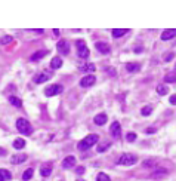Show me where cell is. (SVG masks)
<instances>
[{
    "mask_svg": "<svg viewBox=\"0 0 176 181\" xmlns=\"http://www.w3.org/2000/svg\"><path fill=\"white\" fill-rule=\"evenodd\" d=\"M17 129H18V132H21L22 135H31L33 131H34L28 120L24 119V117H19V119L17 120Z\"/></svg>",
    "mask_w": 176,
    "mask_h": 181,
    "instance_id": "1",
    "label": "cell"
},
{
    "mask_svg": "<svg viewBox=\"0 0 176 181\" xmlns=\"http://www.w3.org/2000/svg\"><path fill=\"white\" fill-rule=\"evenodd\" d=\"M98 140H99V137L96 135V134H90V135L85 137L81 141L77 144V147L80 148V150H87L89 147H92L93 144H96Z\"/></svg>",
    "mask_w": 176,
    "mask_h": 181,
    "instance_id": "2",
    "label": "cell"
},
{
    "mask_svg": "<svg viewBox=\"0 0 176 181\" xmlns=\"http://www.w3.org/2000/svg\"><path fill=\"white\" fill-rule=\"evenodd\" d=\"M136 162H138V158L135 154H132V153H125V154H121V156L117 159V163L125 165V166H132V165H135Z\"/></svg>",
    "mask_w": 176,
    "mask_h": 181,
    "instance_id": "3",
    "label": "cell"
},
{
    "mask_svg": "<svg viewBox=\"0 0 176 181\" xmlns=\"http://www.w3.org/2000/svg\"><path fill=\"white\" fill-rule=\"evenodd\" d=\"M76 46H77V55H79L80 58H83V59H86V58H89V48L86 46V42L83 39H79L77 42H76Z\"/></svg>",
    "mask_w": 176,
    "mask_h": 181,
    "instance_id": "4",
    "label": "cell"
},
{
    "mask_svg": "<svg viewBox=\"0 0 176 181\" xmlns=\"http://www.w3.org/2000/svg\"><path fill=\"white\" fill-rule=\"evenodd\" d=\"M61 92H62V85L56 83V85L47 86L45 89V95L46 96H55V95H59Z\"/></svg>",
    "mask_w": 176,
    "mask_h": 181,
    "instance_id": "5",
    "label": "cell"
},
{
    "mask_svg": "<svg viewBox=\"0 0 176 181\" xmlns=\"http://www.w3.org/2000/svg\"><path fill=\"white\" fill-rule=\"evenodd\" d=\"M95 82H96V77L93 74H87V76H85L83 79L80 80V86L81 88H89V86L95 85Z\"/></svg>",
    "mask_w": 176,
    "mask_h": 181,
    "instance_id": "6",
    "label": "cell"
},
{
    "mask_svg": "<svg viewBox=\"0 0 176 181\" xmlns=\"http://www.w3.org/2000/svg\"><path fill=\"white\" fill-rule=\"evenodd\" d=\"M56 49L59 54H62V55H67L70 52V43L67 42V40H59L56 45Z\"/></svg>",
    "mask_w": 176,
    "mask_h": 181,
    "instance_id": "7",
    "label": "cell"
},
{
    "mask_svg": "<svg viewBox=\"0 0 176 181\" xmlns=\"http://www.w3.org/2000/svg\"><path fill=\"white\" fill-rule=\"evenodd\" d=\"M110 132H111V135L114 138H120V135H121V126H120L119 122H113L111 128H110Z\"/></svg>",
    "mask_w": 176,
    "mask_h": 181,
    "instance_id": "8",
    "label": "cell"
},
{
    "mask_svg": "<svg viewBox=\"0 0 176 181\" xmlns=\"http://www.w3.org/2000/svg\"><path fill=\"white\" fill-rule=\"evenodd\" d=\"M176 37V28H167L161 33V40H172Z\"/></svg>",
    "mask_w": 176,
    "mask_h": 181,
    "instance_id": "9",
    "label": "cell"
},
{
    "mask_svg": "<svg viewBox=\"0 0 176 181\" xmlns=\"http://www.w3.org/2000/svg\"><path fill=\"white\" fill-rule=\"evenodd\" d=\"M95 46H96L98 51L101 52V54H104V55H108V54L111 52V48H110V45L104 43V42H98V43H96Z\"/></svg>",
    "mask_w": 176,
    "mask_h": 181,
    "instance_id": "10",
    "label": "cell"
},
{
    "mask_svg": "<svg viewBox=\"0 0 176 181\" xmlns=\"http://www.w3.org/2000/svg\"><path fill=\"white\" fill-rule=\"evenodd\" d=\"M107 120H108V117H107V114H105V113H99V114H96V116L93 117V122H95L98 126L105 125V123H107Z\"/></svg>",
    "mask_w": 176,
    "mask_h": 181,
    "instance_id": "11",
    "label": "cell"
},
{
    "mask_svg": "<svg viewBox=\"0 0 176 181\" xmlns=\"http://www.w3.org/2000/svg\"><path fill=\"white\" fill-rule=\"evenodd\" d=\"M74 165H76V158H74V156H67V158L62 160V168H65V169L73 168Z\"/></svg>",
    "mask_w": 176,
    "mask_h": 181,
    "instance_id": "12",
    "label": "cell"
},
{
    "mask_svg": "<svg viewBox=\"0 0 176 181\" xmlns=\"http://www.w3.org/2000/svg\"><path fill=\"white\" fill-rule=\"evenodd\" d=\"M95 64H90V62H87V64H81L80 65V71L81 73H93L95 71Z\"/></svg>",
    "mask_w": 176,
    "mask_h": 181,
    "instance_id": "13",
    "label": "cell"
},
{
    "mask_svg": "<svg viewBox=\"0 0 176 181\" xmlns=\"http://www.w3.org/2000/svg\"><path fill=\"white\" fill-rule=\"evenodd\" d=\"M126 70L129 71V73H136L141 70V65L138 64V62H127L126 64Z\"/></svg>",
    "mask_w": 176,
    "mask_h": 181,
    "instance_id": "14",
    "label": "cell"
},
{
    "mask_svg": "<svg viewBox=\"0 0 176 181\" xmlns=\"http://www.w3.org/2000/svg\"><path fill=\"white\" fill-rule=\"evenodd\" d=\"M27 160V154H15V156H12V163L13 165H18V163H22Z\"/></svg>",
    "mask_w": 176,
    "mask_h": 181,
    "instance_id": "15",
    "label": "cell"
},
{
    "mask_svg": "<svg viewBox=\"0 0 176 181\" xmlns=\"http://www.w3.org/2000/svg\"><path fill=\"white\" fill-rule=\"evenodd\" d=\"M49 79H51V76H49L47 73H42V74H37V76H36L34 82L40 85V83H45L46 80H49Z\"/></svg>",
    "mask_w": 176,
    "mask_h": 181,
    "instance_id": "16",
    "label": "cell"
},
{
    "mask_svg": "<svg viewBox=\"0 0 176 181\" xmlns=\"http://www.w3.org/2000/svg\"><path fill=\"white\" fill-rule=\"evenodd\" d=\"M127 31H129L127 28H113L111 34H113L114 39H119V37H121V36H125V34L127 33Z\"/></svg>",
    "mask_w": 176,
    "mask_h": 181,
    "instance_id": "17",
    "label": "cell"
},
{
    "mask_svg": "<svg viewBox=\"0 0 176 181\" xmlns=\"http://www.w3.org/2000/svg\"><path fill=\"white\" fill-rule=\"evenodd\" d=\"M46 55H47V51H37L36 54H33L31 55V61H39V59H42V58H45Z\"/></svg>",
    "mask_w": 176,
    "mask_h": 181,
    "instance_id": "18",
    "label": "cell"
},
{
    "mask_svg": "<svg viewBox=\"0 0 176 181\" xmlns=\"http://www.w3.org/2000/svg\"><path fill=\"white\" fill-rule=\"evenodd\" d=\"M61 65H62V58L61 57L52 58V61H51V67L52 68H61Z\"/></svg>",
    "mask_w": 176,
    "mask_h": 181,
    "instance_id": "19",
    "label": "cell"
},
{
    "mask_svg": "<svg viewBox=\"0 0 176 181\" xmlns=\"http://www.w3.org/2000/svg\"><path fill=\"white\" fill-rule=\"evenodd\" d=\"M25 147V141H24L22 138H17L15 141H13V148H17V150H22Z\"/></svg>",
    "mask_w": 176,
    "mask_h": 181,
    "instance_id": "20",
    "label": "cell"
},
{
    "mask_svg": "<svg viewBox=\"0 0 176 181\" xmlns=\"http://www.w3.org/2000/svg\"><path fill=\"white\" fill-rule=\"evenodd\" d=\"M12 175L9 171L6 169H0V181H6V180H11Z\"/></svg>",
    "mask_w": 176,
    "mask_h": 181,
    "instance_id": "21",
    "label": "cell"
},
{
    "mask_svg": "<svg viewBox=\"0 0 176 181\" xmlns=\"http://www.w3.org/2000/svg\"><path fill=\"white\" fill-rule=\"evenodd\" d=\"M33 174H34V171L31 169V168L25 169V171H24V174H22V180H24V181L31 180V178H33Z\"/></svg>",
    "mask_w": 176,
    "mask_h": 181,
    "instance_id": "22",
    "label": "cell"
},
{
    "mask_svg": "<svg viewBox=\"0 0 176 181\" xmlns=\"http://www.w3.org/2000/svg\"><path fill=\"white\" fill-rule=\"evenodd\" d=\"M9 102H11L13 107H21V106H22V101H21L18 96H11V98H9Z\"/></svg>",
    "mask_w": 176,
    "mask_h": 181,
    "instance_id": "23",
    "label": "cell"
},
{
    "mask_svg": "<svg viewBox=\"0 0 176 181\" xmlns=\"http://www.w3.org/2000/svg\"><path fill=\"white\" fill-rule=\"evenodd\" d=\"M167 92H169V89H167V88H166L164 85H159L157 86V94H159V95H167Z\"/></svg>",
    "mask_w": 176,
    "mask_h": 181,
    "instance_id": "24",
    "label": "cell"
},
{
    "mask_svg": "<svg viewBox=\"0 0 176 181\" xmlns=\"http://www.w3.org/2000/svg\"><path fill=\"white\" fill-rule=\"evenodd\" d=\"M151 113H153V107H151V106H145V107L141 110L142 116H149Z\"/></svg>",
    "mask_w": 176,
    "mask_h": 181,
    "instance_id": "25",
    "label": "cell"
},
{
    "mask_svg": "<svg viewBox=\"0 0 176 181\" xmlns=\"http://www.w3.org/2000/svg\"><path fill=\"white\" fill-rule=\"evenodd\" d=\"M164 82L166 83H175L176 82V74H167V76H164Z\"/></svg>",
    "mask_w": 176,
    "mask_h": 181,
    "instance_id": "26",
    "label": "cell"
},
{
    "mask_svg": "<svg viewBox=\"0 0 176 181\" xmlns=\"http://www.w3.org/2000/svg\"><path fill=\"white\" fill-rule=\"evenodd\" d=\"M108 147H110V142L105 141L104 144H99V147H98L96 150H98V153H102V152H105V150H108Z\"/></svg>",
    "mask_w": 176,
    "mask_h": 181,
    "instance_id": "27",
    "label": "cell"
},
{
    "mask_svg": "<svg viewBox=\"0 0 176 181\" xmlns=\"http://www.w3.org/2000/svg\"><path fill=\"white\" fill-rule=\"evenodd\" d=\"M12 40H13L12 36H5V37H2L0 43H2V45H9V43H12Z\"/></svg>",
    "mask_w": 176,
    "mask_h": 181,
    "instance_id": "28",
    "label": "cell"
},
{
    "mask_svg": "<svg viewBox=\"0 0 176 181\" xmlns=\"http://www.w3.org/2000/svg\"><path fill=\"white\" fill-rule=\"evenodd\" d=\"M96 181H111L110 180V177L107 175V174H104V172H99L96 177Z\"/></svg>",
    "mask_w": 176,
    "mask_h": 181,
    "instance_id": "29",
    "label": "cell"
},
{
    "mask_svg": "<svg viewBox=\"0 0 176 181\" xmlns=\"http://www.w3.org/2000/svg\"><path fill=\"white\" fill-rule=\"evenodd\" d=\"M126 140H127L129 142H133L135 140H136V134H135V132H129V134L126 135Z\"/></svg>",
    "mask_w": 176,
    "mask_h": 181,
    "instance_id": "30",
    "label": "cell"
},
{
    "mask_svg": "<svg viewBox=\"0 0 176 181\" xmlns=\"http://www.w3.org/2000/svg\"><path fill=\"white\" fill-rule=\"evenodd\" d=\"M51 168H43V169L40 171V174H42V177H49L51 175Z\"/></svg>",
    "mask_w": 176,
    "mask_h": 181,
    "instance_id": "31",
    "label": "cell"
},
{
    "mask_svg": "<svg viewBox=\"0 0 176 181\" xmlns=\"http://www.w3.org/2000/svg\"><path fill=\"white\" fill-rule=\"evenodd\" d=\"M169 101H170L172 106H176V94H175V95H172V96H170V100H169Z\"/></svg>",
    "mask_w": 176,
    "mask_h": 181,
    "instance_id": "32",
    "label": "cell"
},
{
    "mask_svg": "<svg viewBox=\"0 0 176 181\" xmlns=\"http://www.w3.org/2000/svg\"><path fill=\"white\" fill-rule=\"evenodd\" d=\"M173 57H175V54H173V52H172V54H169V55H166V61H170V59H173Z\"/></svg>",
    "mask_w": 176,
    "mask_h": 181,
    "instance_id": "33",
    "label": "cell"
},
{
    "mask_svg": "<svg viewBox=\"0 0 176 181\" xmlns=\"http://www.w3.org/2000/svg\"><path fill=\"white\" fill-rule=\"evenodd\" d=\"M77 172H79V174H83V172H85V166H79V168H77Z\"/></svg>",
    "mask_w": 176,
    "mask_h": 181,
    "instance_id": "34",
    "label": "cell"
},
{
    "mask_svg": "<svg viewBox=\"0 0 176 181\" xmlns=\"http://www.w3.org/2000/svg\"><path fill=\"white\" fill-rule=\"evenodd\" d=\"M153 132H155L154 128H148V129H147V134H153Z\"/></svg>",
    "mask_w": 176,
    "mask_h": 181,
    "instance_id": "35",
    "label": "cell"
},
{
    "mask_svg": "<svg viewBox=\"0 0 176 181\" xmlns=\"http://www.w3.org/2000/svg\"><path fill=\"white\" fill-rule=\"evenodd\" d=\"M5 154H6V150L0 147V156H5Z\"/></svg>",
    "mask_w": 176,
    "mask_h": 181,
    "instance_id": "36",
    "label": "cell"
},
{
    "mask_svg": "<svg viewBox=\"0 0 176 181\" xmlns=\"http://www.w3.org/2000/svg\"><path fill=\"white\" fill-rule=\"evenodd\" d=\"M77 181H83V180H77Z\"/></svg>",
    "mask_w": 176,
    "mask_h": 181,
    "instance_id": "37",
    "label": "cell"
}]
</instances>
